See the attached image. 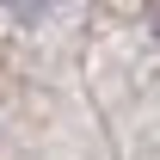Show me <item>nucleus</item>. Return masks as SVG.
Listing matches in <instances>:
<instances>
[{
	"label": "nucleus",
	"mask_w": 160,
	"mask_h": 160,
	"mask_svg": "<svg viewBox=\"0 0 160 160\" xmlns=\"http://www.w3.org/2000/svg\"><path fill=\"white\" fill-rule=\"evenodd\" d=\"M43 6H56V0H12V12H25V19H31V12H43Z\"/></svg>",
	"instance_id": "obj_1"
}]
</instances>
